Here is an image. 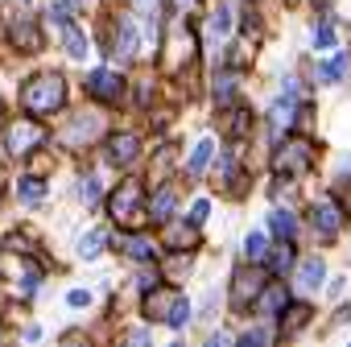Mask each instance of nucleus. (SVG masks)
<instances>
[{"label":"nucleus","instance_id":"obj_1","mask_svg":"<svg viewBox=\"0 0 351 347\" xmlns=\"http://www.w3.org/2000/svg\"><path fill=\"white\" fill-rule=\"evenodd\" d=\"M62 99H66V83H62V75H38V79H29L25 91H21V104H25L29 112H38V116L62 108Z\"/></svg>","mask_w":351,"mask_h":347},{"label":"nucleus","instance_id":"obj_2","mask_svg":"<svg viewBox=\"0 0 351 347\" xmlns=\"http://www.w3.org/2000/svg\"><path fill=\"white\" fill-rule=\"evenodd\" d=\"M273 165H277V174H306V169L314 165V145L302 141V136H293V141L277 145Z\"/></svg>","mask_w":351,"mask_h":347},{"label":"nucleus","instance_id":"obj_3","mask_svg":"<svg viewBox=\"0 0 351 347\" xmlns=\"http://www.w3.org/2000/svg\"><path fill=\"white\" fill-rule=\"evenodd\" d=\"M145 215H149V211L141 207V187H136V182H120V191L112 195V219L136 228Z\"/></svg>","mask_w":351,"mask_h":347},{"label":"nucleus","instance_id":"obj_4","mask_svg":"<svg viewBox=\"0 0 351 347\" xmlns=\"http://www.w3.org/2000/svg\"><path fill=\"white\" fill-rule=\"evenodd\" d=\"M343 203L335 199V195H322L318 203H314V232L322 236V240H335L339 232H343Z\"/></svg>","mask_w":351,"mask_h":347},{"label":"nucleus","instance_id":"obj_5","mask_svg":"<svg viewBox=\"0 0 351 347\" xmlns=\"http://www.w3.org/2000/svg\"><path fill=\"white\" fill-rule=\"evenodd\" d=\"M42 136H46V128L34 124V120H13V124L5 128V145H9V153H34V149L42 145Z\"/></svg>","mask_w":351,"mask_h":347},{"label":"nucleus","instance_id":"obj_6","mask_svg":"<svg viewBox=\"0 0 351 347\" xmlns=\"http://www.w3.org/2000/svg\"><path fill=\"white\" fill-rule=\"evenodd\" d=\"M87 91H91L95 99H104V104H116V99L124 95V79H120L116 71H104V67H99V71L87 75Z\"/></svg>","mask_w":351,"mask_h":347},{"label":"nucleus","instance_id":"obj_7","mask_svg":"<svg viewBox=\"0 0 351 347\" xmlns=\"http://www.w3.org/2000/svg\"><path fill=\"white\" fill-rule=\"evenodd\" d=\"M285 306H289V289H285V281H269V285L261 289V298L252 302V310H256L261 318H277V314H285Z\"/></svg>","mask_w":351,"mask_h":347},{"label":"nucleus","instance_id":"obj_8","mask_svg":"<svg viewBox=\"0 0 351 347\" xmlns=\"http://www.w3.org/2000/svg\"><path fill=\"white\" fill-rule=\"evenodd\" d=\"M178 302H182V294L173 289V285H157V289L145 298V314H149V318H161V322H169V314L178 310Z\"/></svg>","mask_w":351,"mask_h":347},{"label":"nucleus","instance_id":"obj_9","mask_svg":"<svg viewBox=\"0 0 351 347\" xmlns=\"http://www.w3.org/2000/svg\"><path fill=\"white\" fill-rule=\"evenodd\" d=\"M261 289H265V277H261L256 269H240V273H236V285H232V302L244 310V306H252V302L261 298Z\"/></svg>","mask_w":351,"mask_h":347},{"label":"nucleus","instance_id":"obj_10","mask_svg":"<svg viewBox=\"0 0 351 347\" xmlns=\"http://www.w3.org/2000/svg\"><path fill=\"white\" fill-rule=\"evenodd\" d=\"M13 42L17 46H25V54H34V50H42V34H38V25L29 21V17H21V21H13Z\"/></svg>","mask_w":351,"mask_h":347},{"label":"nucleus","instance_id":"obj_11","mask_svg":"<svg viewBox=\"0 0 351 347\" xmlns=\"http://www.w3.org/2000/svg\"><path fill=\"white\" fill-rule=\"evenodd\" d=\"M136 145H141V141H136L132 132H120V136L108 141V157H112L116 165H128V161L136 157Z\"/></svg>","mask_w":351,"mask_h":347},{"label":"nucleus","instance_id":"obj_12","mask_svg":"<svg viewBox=\"0 0 351 347\" xmlns=\"http://www.w3.org/2000/svg\"><path fill=\"white\" fill-rule=\"evenodd\" d=\"M116 54L120 58L136 54V21L132 17H120V25H116Z\"/></svg>","mask_w":351,"mask_h":347},{"label":"nucleus","instance_id":"obj_13","mask_svg":"<svg viewBox=\"0 0 351 347\" xmlns=\"http://www.w3.org/2000/svg\"><path fill=\"white\" fill-rule=\"evenodd\" d=\"M322 277H326V265H322L318 256H306L302 269H298V285H302V289H318Z\"/></svg>","mask_w":351,"mask_h":347},{"label":"nucleus","instance_id":"obj_14","mask_svg":"<svg viewBox=\"0 0 351 347\" xmlns=\"http://www.w3.org/2000/svg\"><path fill=\"white\" fill-rule=\"evenodd\" d=\"M95 132H99V116H91V120H87V116H79V120L62 132V141H66V145H79V141H91Z\"/></svg>","mask_w":351,"mask_h":347},{"label":"nucleus","instance_id":"obj_15","mask_svg":"<svg viewBox=\"0 0 351 347\" xmlns=\"http://www.w3.org/2000/svg\"><path fill=\"white\" fill-rule=\"evenodd\" d=\"M120 248H124L132 261H153V252H157V244H153L149 236H124Z\"/></svg>","mask_w":351,"mask_h":347},{"label":"nucleus","instance_id":"obj_16","mask_svg":"<svg viewBox=\"0 0 351 347\" xmlns=\"http://www.w3.org/2000/svg\"><path fill=\"white\" fill-rule=\"evenodd\" d=\"M62 46H66V54H71V58H87V50H91V46H87V38H83L71 21L62 25Z\"/></svg>","mask_w":351,"mask_h":347},{"label":"nucleus","instance_id":"obj_17","mask_svg":"<svg viewBox=\"0 0 351 347\" xmlns=\"http://www.w3.org/2000/svg\"><path fill=\"white\" fill-rule=\"evenodd\" d=\"M347 67H351V58H347V54H335L330 62L318 67V79H322V83H339V79L347 75Z\"/></svg>","mask_w":351,"mask_h":347},{"label":"nucleus","instance_id":"obj_18","mask_svg":"<svg viewBox=\"0 0 351 347\" xmlns=\"http://www.w3.org/2000/svg\"><path fill=\"white\" fill-rule=\"evenodd\" d=\"M269 124H273V136H281V128L293 124V104H277V108L269 112Z\"/></svg>","mask_w":351,"mask_h":347},{"label":"nucleus","instance_id":"obj_19","mask_svg":"<svg viewBox=\"0 0 351 347\" xmlns=\"http://www.w3.org/2000/svg\"><path fill=\"white\" fill-rule=\"evenodd\" d=\"M17 195H21L25 203H42V195H46V182H42V178H21V182H17Z\"/></svg>","mask_w":351,"mask_h":347},{"label":"nucleus","instance_id":"obj_20","mask_svg":"<svg viewBox=\"0 0 351 347\" xmlns=\"http://www.w3.org/2000/svg\"><path fill=\"white\" fill-rule=\"evenodd\" d=\"M269 224H273V232H277L281 240H289V236L298 232V219H293L289 211H273V215H269Z\"/></svg>","mask_w":351,"mask_h":347},{"label":"nucleus","instance_id":"obj_21","mask_svg":"<svg viewBox=\"0 0 351 347\" xmlns=\"http://www.w3.org/2000/svg\"><path fill=\"white\" fill-rule=\"evenodd\" d=\"M169 211H173V187H165L157 199H153V207H149V215L153 219H169Z\"/></svg>","mask_w":351,"mask_h":347},{"label":"nucleus","instance_id":"obj_22","mask_svg":"<svg viewBox=\"0 0 351 347\" xmlns=\"http://www.w3.org/2000/svg\"><path fill=\"white\" fill-rule=\"evenodd\" d=\"M99 252H104V232H87V236L79 240V256L91 261V256H99Z\"/></svg>","mask_w":351,"mask_h":347},{"label":"nucleus","instance_id":"obj_23","mask_svg":"<svg viewBox=\"0 0 351 347\" xmlns=\"http://www.w3.org/2000/svg\"><path fill=\"white\" fill-rule=\"evenodd\" d=\"M265 232H248V240H244V256L248 261H265Z\"/></svg>","mask_w":351,"mask_h":347},{"label":"nucleus","instance_id":"obj_24","mask_svg":"<svg viewBox=\"0 0 351 347\" xmlns=\"http://www.w3.org/2000/svg\"><path fill=\"white\" fill-rule=\"evenodd\" d=\"M75 9H79V0H54V5H50V17H54L58 25H66V21L75 17Z\"/></svg>","mask_w":351,"mask_h":347},{"label":"nucleus","instance_id":"obj_25","mask_svg":"<svg viewBox=\"0 0 351 347\" xmlns=\"http://www.w3.org/2000/svg\"><path fill=\"white\" fill-rule=\"evenodd\" d=\"M228 29H232V9L219 5V13L211 17V34H215V38H228Z\"/></svg>","mask_w":351,"mask_h":347},{"label":"nucleus","instance_id":"obj_26","mask_svg":"<svg viewBox=\"0 0 351 347\" xmlns=\"http://www.w3.org/2000/svg\"><path fill=\"white\" fill-rule=\"evenodd\" d=\"M211 149H215L211 141H199V145H195V153H191V174H199V169L211 161Z\"/></svg>","mask_w":351,"mask_h":347},{"label":"nucleus","instance_id":"obj_27","mask_svg":"<svg viewBox=\"0 0 351 347\" xmlns=\"http://www.w3.org/2000/svg\"><path fill=\"white\" fill-rule=\"evenodd\" d=\"M306 322H310V310H306V306H293L289 318H281V331H298V326H306Z\"/></svg>","mask_w":351,"mask_h":347},{"label":"nucleus","instance_id":"obj_28","mask_svg":"<svg viewBox=\"0 0 351 347\" xmlns=\"http://www.w3.org/2000/svg\"><path fill=\"white\" fill-rule=\"evenodd\" d=\"M314 46H322V50H330V46H335V25H330V21L314 25Z\"/></svg>","mask_w":351,"mask_h":347},{"label":"nucleus","instance_id":"obj_29","mask_svg":"<svg viewBox=\"0 0 351 347\" xmlns=\"http://www.w3.org/2000/svg\"><path fill=\"white\" fill-rule=\"evenodd\" d=\"M157 13H161V0H141V17H145V25H149V34L157 29Z\"/></svg>","mask_w":351,"mask_h":347},{"label":"nucleus","instance_id":"obj_30","mask_svg":"<svg viewBox=\"0 0 351 347\" xmlns=\"http://www.w3.org/2000/svg\"><path fill=\"white\" fill-rule=\"evenodd\" d=\"M186 322H191V302L182 298V302H178V310L169 314V326H186Z\"/></svg>","mask_w":351,"mask_h":347},{"label":"nucleus","instance_id":"obj_31","mask_svg":"<svg viewBox=\"0 0 351 347\" xmlns=\"http://www.w3.org/2000/svg\"><path fill=\"white\" fill-rule=\"evenodd\" d=\"M79 199L95 203V199H99V182H95V178H83V182H79Z\"/></svg>","mask_w":351,"mask_h":347},{"label":"nucleus","instance_id":"obj_32","mask_svg":"<svg viewBox=\"0 0 351 347\" xmlns=\"http://www.w3.org/2000/svg\"><path fill=\"white\" fill-rule=\"evenodd\" d=\"M269 339H273V331H248L240 343H269Z\"/></svg>","mask_w":351,"mask_h":347},{"label":"nucleus","instance_id":"obj_33","mask_svg":"<svg viewBox=\"0 0 351 347\" xmlns=\"http://www.w3.org/2000/svg\"><path fill=\"white\" fill-rule=\"evenodd\" d=\"M66 302H71V306H87V302H91V294H87V289H71V298H66Z\"/></svg>","mask_w":351,"mask_h":347},{"label":"nucleus","instance_id":"obj_34","mask_svg":"<svg viewBox=\"0 0 351 347\" xmlns=\"http://www.w3.org/2000/svg\"><path fill=\"white\" fill-rule=\"evenodd\" d=\"M207 219V203H195V211H191V224H203Z\"/></svg>","mask_w":351,"mask_h":347},{"label":"nucleus","instance_id":"obj_35","mask_svg":"<svg viewBox=\"0 0 351 347\" xmlns=\"http://www.w3.org/2000/svg\"><path fill=\"white\" fill-rule=\"evenodd\" d=\"M289 261H293V252L285 248V252H277V261H273V269H289Z\"/></svg>","mask_w":351,"mask_h":347}]
</instances>
